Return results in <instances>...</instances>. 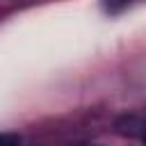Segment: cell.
<instances>
[{
    "label": "cell",
    "instance_id": "cell-1",
    "mask_svg": "<svg viewBox=\"0 0 146 146\" xmlns=\"http://www.w3.org/2000/svg\"><path fill=\"white\" fill-rule=\"evenodd\" d=\"M0 146H21V135H16V132H0Z\"/></svg>",
    "mask_w": 146,
    "mask_h": 146
},
{
    "label": "cell",
    "instance_id": "cell-3",
    "mask_svg": "<svg viewBox=\"0 0 146 146\" xmlns=\"http://www.w3.org/2000/svg\"><path fill=\"white\" fill-rule=\"evenodd\" d=\"M144 144H146V135H144Z\"/></svg>",
    "mask_w": 146,
    "mask_h": 146
},
{
    "label": "cell",
    "instance_id": "cell-2",
    "mask_svg": "<svg viewBox=\"0 0 146 146\" xmlns=\"http://www.w3.org/2000/svg\"><path fill=\"white\" fill-rule=\"evenodd\" d=\"M125 5H128V0H105V9H107V11H112V14H114V11H119V9H121V7H125Z\"/></svg>",
    "mask_w": 146,
    "mask_h": 146
}]
</instances>
